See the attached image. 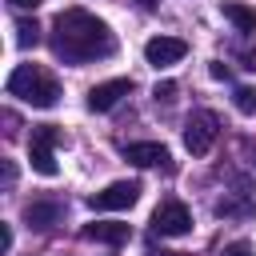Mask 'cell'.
Listing matches in <instances>:
<instances>
[{"label":"cell","mask_w":256,"mask_h":256,"mask_svg":"<svg viewBox=\"0 0 256 256\" xmlns=\"http://www.w3.org/2000/svg\"><path fill=\"white\" fill-rule=\"evenodd\" d=\"M52 52L64 64H88V60H104L116 52V40L108 32L104 20H96L84 8H68L56 16V32H52Z\"/></svg>","instance_id":"obj_1"},{"label":"cell","mask_w":256,"mask_h":256,"mask_svg":"<svg viewBox=\"0 0 256 256\" xmlns=\"http://www.w3.org/2000/svg\"><path fill=\"white\" fill-rule=\"evenodd\" d=\"M8 96H20L24 104H32V108H52L56 100H60V84L44 72V68H36V64H20V68H12V76H8Z\"/></svg>","instance_id":"obj_2"},{"label":"cell","mask_w":256,"mask_h":256,"mask_svg":"<svg viewBox=\"0 0 256 256\" xmlns=\"http://www.w3.org/2000/svg\"><path fill=\"white\" fill-rule=\"evenodd\" d=\"M216 132H220V120H216V112L200 108V112H192V116H188V124H184V148H188L192 156H204V152L212 148Z\"/></svg>","instance_id":"obj_3"},{"label":"cell","mask_w":256,"mask_h":256,"mask_svg":"<svg viewBox=\"0 0 256 256\" xmlns=\"http://www.w3.org/2000/svg\"><path fill=\"white\" fill-rule=\"evenodd\" d=\"M188 56V44L180 40V36H152L148 44H144V60L152 64V68H168V64H180Z\"/></svg>","instance_id":"obj_4"},{"label":"cell","mask_w":256,"mask_h":256,"mask_svg":"<svg viewBox=\"0 0 256 256\" xmlns=\"http://www.w3.org/2000/svg\"><path fill=\"white\" fill-rule=\"evenodd\" d=\"M136 196H140V184H136V180H116V184H108L104 192H96L88 204H92L96 212H116V208H132Z\"/></svg>","instance_id":"obj_5"},{"label":"cell","mask_w":256,"mask_h":256,"mask_svg":"<svg viewBox=\"0 0 256 256\" xmlns=\"http://www.w3.org/2000/svg\"><path fill=\"white\" fill-rule=\"evenodd\" d=\"M152 228H156L160 236H184V232L192 228V216H188V208H184L180 200H164V204L152 212Z\"/></svg>","instance_id":"obj_6"},{"label":"cell","mask_w":256,"mask_h":256,"mask_svg":"<svg viewBox=\"0 0 256 256\" xmlns=\"http://www.w3.org/2000/svg\"><path fill=\"white\" fill-rule=\"evenodd\" d=\"M132 92V80H124V76H116V80H104V84H96L92 92H88V108L92 112H108L120 96H128Z\"/></svg>","instance_id":"obj_7"},{"label":"cell","mask_w":256,"mask_h":256,"mask_svg":"<svg viewBox=\"0 0 256 256\" xmlns=\"http://www.w3.org/2000/svg\"><path fill=\"white\" fill-rule=\"evenodd\" d=\"M84 236L96 240V244H112V248H120V244L132 240V224H120V220H96V224L84 228Z\"/></svg>","instance_id":"obj_8"},{"label":"cell","mask_w":256,"mask_h":256,"mask_svg":"<svg viewBox=\"0 0 256 256\" xmlns=\"http://www.w3.org/2000/svg\"><path fill=\"white\" fill-rule=\"evenodd\" d=\"M124 160H132L136 168H152V164H168V152H164V144L144 140V144H128L124 148Z\"/></svg>","instance_id":"obj_9"},{"label":"cell","mask_w":256,"mask_h":256,"mask_svg":"<svg viewBox=\"0 0 256 256\" xmlns=\"http://www.w3.org/2000/svg\"><path fill=\"white\" fill-rule=\"evenodd\" d=\"M60 216H64V208H60L56 200H32V204L24 208V220H28V228H52Z\"/></svg>","instance_id":"obj_10"},{"label":"cell","mask_w":256,"mask_h":256,"mask_svg":"<svg viewBox=\"0 0 256 256\" xmlns=\"http://www.w3.org/2000/svg\"><path fill=\"white\" fill-rule=\"evenodd\" d=\"M224 20H232V24H236V32H256V12H252L248 4L228 0V4H224Z\"/></svg>","instance_id":"obj_11"},{"label":"cell","mask_w":256,"mask_h":256,"mask_svg":"<svg viewBox=\"0 0 256 256\" xmlns=\"http://www.w3.org/2000/svg\"><path fill=\"white\" fill-rule=\"evenodd\" d=\"M28 160H32V168H36L40 176H56V160H52V144H44V140H32V148H28Z\"/></svg>","instance_id":"obj_12"},{"label":"cell","mask_w":256,"mask_h":256,"mask_svg":"<svg viewBox=\"0 0 256 256\" xmlns=\"http://www.w3.org/2000/svg\"><path fill=\"white\" fill-rule=\"evenodd\" d=\"M232 104H236V112L256 116V88H236L232 92Z\"/></svg>","instance_id":"obj_13"},{"label":"cell","mask_w":256,"mask_h":256,"mask_svg":"<svg viewBox=\"0 0 256 256\" xmlns=\"http://www.w3.org/2000/svg\"><path fill=\"white\" fill-rule=\"evenodd\" d=\"M36 40H40L36 20H20V24H16V44H20V48H28V44H36Z\"/></svg>","instance_id":"obj_14"},{"label":"cell","mask_w":256,"mask_h":256,"mask_svg":"<svg viewBox=\"0 0 256 256\" xmlns=\"http://www.w3.org/2000/svg\"><path fill=\"white\" fill-rule=\"evenodd\" d=\"M220 256H252V244H248V240H236V244H228Z\"/></svg>","instance_id":"obj_15"},{"label":"cell","mask_w":256,"mask_h":256,"mask_svg":"<svg viewBox=\"0 0 256 256\" xmlns=\"http://www.w3.org/2000/svg\"><path fill=\"white\" fill-rule=\"evenodd\" d=\"M152 96H156V100H172V96H176V84H172V80H160Z\"/></svg>","instance_id":"obj_16"},{"label":"cell","mask_w":256,"mask_h":256,"mask_svg":"<svg viewBox=\"0 0 256 256\" xmlns=\"http://www.w3.org/2000/svg\"><path fill=\"white\" fill-rule=\"evenodd\" d=\"M8 248H12V228L0 224V252H8Z\"/></svg>","instance_id":"obj_17"},{"label":"cell","mask_w":256,"mask_h":256,"mask_svg":"<svg viewBox=\"0 0 256 256\" xmlns=\"http://www.w3.org/2000/svg\"><path fill=\"white\" fill-rule=\"evenodd\" d=\"M12 4H16V8H36L40 0H12Z\"/></svg>","instance_id":"obj_18"},{"label":"cell","mask_w":256,"mask_h":256,"mask_svg":"<svg viewBox=\"0 0 256 256\" xmlns=\"http://www.w3.org/2000/svg\"><path fill=\"white\" fill-rule=\"evenodd\" d=\"M140 4H144V8H156V4H160V0H140Z\"/></svg>","instance_id":"obj_19"},{"label":"cell","mask_w":256,"mask_h":256,"mask_svg":"<svg viewBox=\"0 0 256 256\" xmlns=\"http://www.w3.org/2000/svg\"><path fill=\"white\" fill-rule=\"evenodd\" d=\"M152 256H184V252H152Z\"/></svg>","instance_id":"obj_20"}]
</instances>
